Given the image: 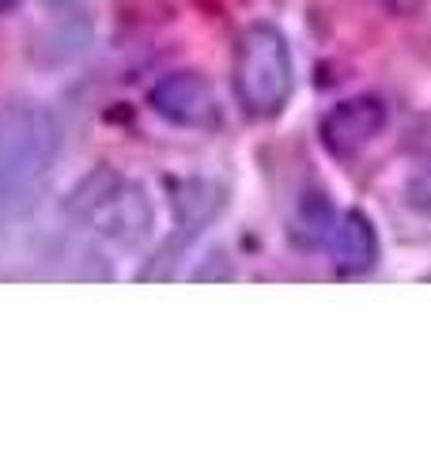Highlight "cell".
Wrapping results in <instances>:
<instances>
[{"instance_id": "obj_1", "label": "cell", "mask_w": 431, "mask_h": 454, "mask_svg": "<svg viewBox=\"0 0 431 454\" xmlns=\"http://www.w3.org/2000/svg\"><path fill=\"white\" fill-rule=\"evenodd\" d=\"M61 152L53 110L20 98L0 106V231L23 223L38 208Z\"/></svg>"}, {"instance_id": "obj_2", "label": "cell", "mask_w": 431, "mask_h": 454, "mask_svg": "<svg viewBox=\"0 0 431 454\" xmlns=\"http://www.w3.org/2000/svg\"><path fill=\"white\" fill-rule=\"evenodd\" d=\"M68 212L91 235L121 250L144 247L155 231V208L148 190L114 167H95L91 175H83L68 197Z\"/></svg>"}, {"instance_id": "obj_3", "label": "cell", "mask_w": 431, "mask_h": 454, "mask_svg": "<svg viewBox=\"0 0 431 454\" xmlns=\"http://www.w3.org/2000/svg\"><path fill=\"white\" fill-rule=\"evenodd\" d=\"M239 106L257 121H269L287 106L295 91V61L280 27L254 23L239 35L231 68Z\"/></svg>"}, {"instance_id": "obj_4", "label": "cell", "mask_w": 431, "mask_h": 454, "mask_svg": "<svg viewBox=\"0 0 431 454\" xmlns=\"http://www.w3.org/2000/svg\"><path fill=\"white\" fill-rule=\"evenodd\" d=\"M386 125H390V110H386L382 98L352 95V98H341V103L325 114L318 125V137L329 152L344 160V155H359L364 148L375 145L386 133Z\"/></svg>"}, {"instance_id": "obj_5", "label": "cell", "mask_w": 431, "mask_h": 454, "mask_svg": "<svg viewBox=\"0 0 431 454\" xmlns=\"http://www.w3.org/2000/svg\"><path fill=\"white\" fill-rule=\"evenodd\" d=\"M148 103L163 121L182 125V129H212L220 121V103H216L212 83L190 68L155 80Z\"/></svg>"}, {"instance_id": "obj_6", "label": "cell", "mask_w": 431, "mask_h": 454, "mask_svg": "<svg viewBox=\"0 0 431 454\" xmlns=\"http://www.w3.org/2000/svg\"><path fill=\"white\" fill-rule=\"evenodd\" d=\"M329 247H333V265L344 277H364L379 262V231L367 212L359 208L337 216L333 231H329Z\"/></svg>"}, {"instance_id": "obj_7", "label": "cell", "mask_w": 431, "mask_h": 454, "mask_svg": "<svg viewBox=\"0 0 431 454\" xmlns=\"http://www.w3.org/2000/svg\"><path fill=\"white\" fill-rule=\"evenodd\" d=\"M223 186L208 178H185L175 186V216H178V243H190L205 227L220 216L223 208Z\"/></svg>"}, {"instance_id": "obj_8", "label": "cell", "mask_w": 431, "mask_h": 454, "mask_svg": "<svg viewBox=\"0 0 431 454\" xmlns=\"http://www.w3.org/2000/svg\"><path fill=\"white\" fill-rule=\"evenodd\" d=\"M333 205H329V197L322 190H310L299 197L295 205V216H292V239H299L303 247H318L329 239L333 231Z\"/></svg>"}, {"instance_id": "obj_9", "label": "cell", "mask_w": 431, "mask_h": 454, "mask_svg": "<svg viewBox=\"0 0 431 454\" xmlns=\"http://www.w3.org/2000/svg\"><path fill=\"white\" fill-rule=\"evenodd\" d=\"M405 205L431 220V163L409 175V182H405Z\"/></svg>"}, {"instance_id": "obj_10", "label": "cell", "mask_w": 431, "mask_h": 454, "mask_svg": "<svg viewBox=\"0 0 431 454\" xmlns=\"http://www.w3.org/2000/svg\"><path fill=\"white\" fill-rule=\"evenodd\" d=\"M371 4H379L386 12H394V16H409V12H416L424 4V0H371Z\"/></svg>"}, {"instance_id": "obj_11", "label": "cell", "mask_w": 431, "mask_h": 454, "mask_svg": "<svg viewBox=\"0 0 431 454\" xmlns=\"http://www.w3.org/2000/svg\"><path fill=\"white\" fill-rule=\"evenodd\" d=\"M16 4H20V0H0V16H4V12H12Z\"/></svg>"}, {"instance_id": "obj_12", "label": "cell", "mask_w": 431, "mask_h": 454, "mask_svg": "<svg viewBox=\"0 0 431 454\" xmlns=\"http://www.w3.org/2000/svg\"><path fill=\"white\" fill-rule=\"evenodd\" d=\"M46 4H68V0H46Z\"/></svg>"}]
</instances>
